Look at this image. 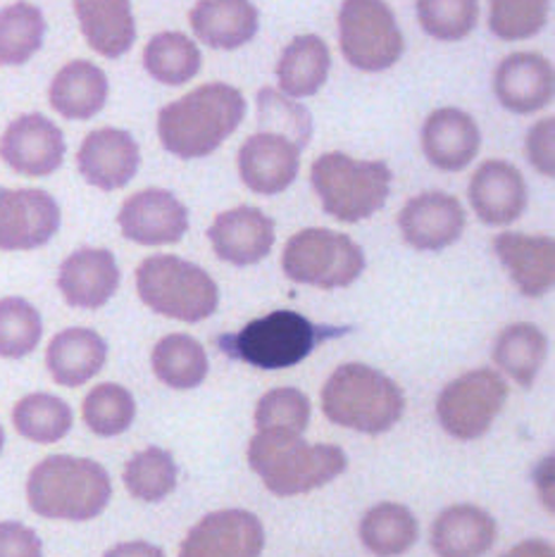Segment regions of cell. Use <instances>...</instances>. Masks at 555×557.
<instances>
[{
    "instance_id": "6da1fadb",
    "label": "cell",
    "mask_w": 555,
    "mask_h": 557,
    "mask_svg": "<svg viewBox=\"0 0 555 557\" xmlns=\"http://www.w3.org/2000/svg\"><path fill=\"white\" fill-rule=\"evenodd\" d=\"M246 117V98L238 88L214 82L165 106L158 115L160 141L182 160L214 153Z\"/></svg>"
},
{
    "instance_id": "7a4b0ae2",
    "label": "cell",
    "mask_w": 555,
    "mask_h": 557,
    "mask_svg": "<svg viewBox=\"0 0 555 557\" xmlns=\"http://www.w3.org/2000/svg\"><path fill=\"white\" fill-rule=\"evenodd\" d=\"M112 498L108 470L96 460L74 455H50L27 479L32 512L62 522H88L103 515Z\"/></svg>"
},
{
    "instance_id": "3957f363",
    "label": "cell",
    "mask_w": 555,
    "mask_h": 557,
    "mask_svg": "<svg viewBox=\"0 0 555 557\" xmlns=\"http://www.w3.org/2000/svg\"><path fill=\"white\" fill-rule=\"evenodd\" d=\"M248 465L274 496H300L322 488L346 472L348 458L338 446L308 443L298 434L258 432L248 443Z\"/></svg>"
},
{
    "instance_id": "277c9868",
    "label": "cell",
    "mask_w": 555,
    "mask_h": 557,
    "mask_svg": "<svg viewBox=\"0 0 555 557\" xmlns=\"http://www.w3.org/2000/svg\"><path fill=\"white\" fill-rule=\"evenodd\" d=\"M406 410V396L394 379L374 367L348 362L336 367L322 386V412L330 422L360 434H386Z\"/></svg>"
},
{
    "instance_id": "5b68a950",
    "label": "cell",
    "mask_w": 555,
    "mask_h": 557,
    "mask_svg": "<svg viewBox=\"0 0 555 557\" xmlns=\"http://www.w3.org/2000/svg\"><path fill=\"white\" fill-rule=\"evenodd\" d=\"M338 334H344V329L314 324L294 310H274L248 322L238 334L220 336L218 344L230 358L272 372L296 367Z\"/></svg>"
},
{
    "instance_id": "8992f818",
    "label": "cell",
    "mask_w": 555,
    "mask_h": 557,
    "mask_svg": "<svg viewBox=\"0 0 555 557\" xmlns=\"http://www.w3.org/2000/svg\"><path fill=\"white\" fill-rule=\"evenodd\" d=\"M136 290L153 312L188 324L208 320L220 306L214 278L203 268L176 256H153L138 264Z\"/></svg>"
},
{
    "instance_id": "52a82bcc",
    "label": "cell",
    "mask_w": 555,
    "mask_h": 557,
    "mask_svg": "<svg viewBox=\"0 0 555 557\" xmlns=\"http://www.w3.org/2000/svg\"><path fill=\"white\" fill-rule=\"evenodd\" d=\"M310 182L326 214L338 222L356 224L384 208L391 191V170L382 160L324 153L312 162Z\"/></svg>"
},
{
    "instance_id": "ba28073f",
    "label": "cell",
    "mask_w": 555,
    "mask_h": 557,
    "mask_svg": "<svg viewBox=\"0 0 555 557\" xmlns=\"http://www.w3.org/2000/svg\"><path fill=\"white\" fill-rule=\"evenodd\" d=\"M282 270L296 284L314 288H346L365 272V252L346 234L303 230L286 240Z\"/></svg>"
},
{
    "instance_id": "9c48e42d",
    "label": "cell",
    "mask_w": 555,
    "mask_h": 557,
    "mask_svg": "<svg viewBox=\"0 0 555 557\" xmlns=\"http://www.w3.org/2000/svg\"><path fill=\"white\" fill-rule=\"evenodd\" d=\"M338 46L348 65L362 72L394 67L403 55V34L384 0H344L338 10Z\"/></svg>"
},
{
    "instance_id": "30bf717a",
    "label": "cell",
    "mask_w": 555,
    "mask_h": 557,
    "mask_svg": "<svg viewBox=\"0 0 555 557\" xmlns=\"http://www.w3.org/2000/svg\"><path fill=\"white\" fill-rule=\"evenodd\" d=\"M508 400V384L494 370H474L451 382L436 398V417L444 432L458 441L482 438L503 405Z\"/></svg>"
},
{
    "instance_id": "8fae6325",
    "label": "cell",
    "mask_w": 555,
    "mask_h": 557,
    "mask_svg": "<svg viewBox=\"0 0 555 557\" xmlns=\"http://www.w3.org/2000/svg\"><path fill=\"white\" fill-rule=\"evenodd\" d=\"M58 200L44 188L0 186V252L44 248L60 232Z\"/></svg>"
},
{
    "instance_id": "7c38bea8",
    "label": "cell",
    "mask_w": 555,
    "mask_h": 557,
    "mask_svg": "<svg viewBox=\"0 0 555 557\" xmlns=\"http://www.w3.org/2000/svg\"><path fill=\"white\" fill-rule=\"evenodd\" d=\"M65 134L41 112H24L0 136V160L15 174L32 180L55 174L65 162Z\"/></svg>"
},
{
    "instance_id": "4fadbf2b",
    "label": "cell",
    "mask_w": 555,
    "mask_h": 557,
    "mask_svg": "<svg viewBox=\"0 0 555 557\" xmlns=\"http://www.w3.org/2000/svg\"><path fill=\"white\" fill-rule=\"evenodd\" d=\"M118 224L122 236L138 246L180 244L188 232V210L165 188H144L122 202Z\"/></svg>"
},
{
    "instance_id": "5bb4252c",
    "label": "cell",
    "mask_w": 555,
    "mask_h": 557,
    "mask_svg": "<svg viewBox=\"0 0 555 557\" xmlns=\"http://www.w3.org/2000/svg\"><path fill=\"white\" fill-rule=\"evenodd\" d=\"M264 529L248 510H218L206 515L182 541L180 557H260Z\"/></svg>"
},
{
    "instance_id": "9a60e30c",
    "label": "cell",
    "mask_w": 555,
    "mask_h": 557,
    "mask_svg": "<svg viewBox=\"0 0 555 557\" xmlns=\"http://www.w3.org/2000/svg\"><path fill=\"white\" fill-rule=\"evenodd\" d=\"M141 164V150L136 138L118 129L103 126L88 134L77 150V170L84 182L100 191H118L127 186Z\"/></svg>"
},
{
    "instance_id": "2e32d148",
    "label": "cell",
    "mask_w": 555,
    "mask_h": 557,
    "mask_svg": "<svg viewBox=\"0 0 555 557\" xmlns=\"http://www.w3.org/2000/svg\"><path fill=\"white\" fill-rule=\"evenodd\" d=\"M300 150L282 134L258 132L238 150V174L246 188L260 196H276L296 182Z\"/></svg>"
},
{
    "instance_id": "e0dca14e",
    "label": "cell",
    "mask_w": 555,
    "mask_h": 557,
    "mask_svg": "<svg viewBox=\"0 0 555 557\" xmlns=\"http://www.w3.org/2000/svg\"><path fill=\"white\" fill-rule=\"evenodd\" d=\"M120 264L108 248H79L60 264L58 288L67 306L100 310L118 294Z\"/></svg>"
},
{
    "instance_id": "ac0fdd59",
    "label": "cell",
    "mask_w": 555,
    "mask_h": 557,
    "mask_svg": "<svg viewBox=\"0 0 555 557\" xmlns=\"http://www.w3.org/2000/svg\"><path fill=\"white\" fill-rule=\"evenodd\" d=\"M400 234L415 250H444L465 232V210L456 196L427 191L406 202L398 214Z\"/></svg>"
},
{
    "instance_id": "d6986e66",
    "label": "cell",
    "mask_w": 555,
    "mask_h": 557,
    "mask_svg": "<svg viewBox=\"0 0 555 557\" xmlns=\"http://www.w3.org/2000/svg\"><path fill=\"white\" fill-rule=\"evenodd\" d=\"M214 256L234 268L258 264L274 246V220L262 210L242 206L214 218L208 230Z\"/></svg>"
},
{
    "instance_id": "ffe728a7",
    "label": "cell",
    "mask_w": 555,
    "mask_h": 557,
    "mask_svg": "<svg viewBox=\"0 0 555 557\" xmlns=\"http://www.w3.org/2000/svg\"><path fill=\"white\" fill-rule=\"evenodd\" d=\"M468 196L477 218L491 226H506L520 220L529 200L525 176L503 160L479 164L470 180Z\"/></svg>"
},
{
    "instance_id": "44dd1931",
    "label": "cell",
    "mask_w": 555,
    "mask_h": 557,
    "mask_svg": "<svg viewBox=\"0 0 555 557\" xmlns=\"http://www.w3.org/2000/svg\"><path fill=\"white\" fill-rule=\"evenodd\" d=\"M553 65L539 53H513L494 74L498 103L515 115H532L553 100Z\"/></svg>"
},
{
    "instance_id": "7402d4cb",
    "label": "cell",
    "mask_w": 555,
    "mask_h": 557,
    "mask_svg": "<svg viewBox=\"0 0 555 557\" xmlns=\"http://www.w3.org/2000/svg\"><path fill=\"white\" fill-rule=\"evenodd\" d=\"M494 252L513 284L527 298L546 296L555 284V244L551 236L506 232L494 238Z\"/></svg>"
},
{
    "instance_id": "603a6c76",
    "label": "cell",
    "mask_w": 555,
    "mask_h": 557,
    "mask_svg": "<svg viewBox=\"0 0 555 557\" xmlns=\"http://www.w3.org/2000/svg\"><path fill=\"white\" fill-rule=\"evenodd\" d=\"M422 150L441 172H460L479 153V126L458 108H441L422 126Z\"/></svg>"
},
{
    "instance_id": "cb8c5ba5",
    "label": "cell",
    "mask_w": 555,
    "mask_h": 557,
    "mask_svg": "<svg viewBox=\"0 0 555 557\" xmlns=\"http://www.w3.org/2000/svg\"><path fill=\"white\" fill-rule=\"evenodd\" d=\"M108 360V344L94 329L70 326L50 338L46 367L53 382L65 388H77L91 382Z\"/></svg>"
},
{
    "instance_id": "d4e9b609",
    "label": "cell",
    "mask_w": 555,
    "mask_h": 557,
    "mask_svg": "<svg viewBox=\"0 0 555 557\" xmlns=\"http://www.w3.org/2000/svg\"><path fill=\"white\" fill-rule=\"evenodd\" d=\"M110 96L108 74L91 60H72L48 86V103L60 117L86 122L106 108Z\"/></svg>"
},
{
    "instance_id": "484cf974",
    "label": "cell",
    "mask_w": 555,
    "mask_h": 557,
    "mask_svg": "<svg viewBox=\"0 0 555 557\" xmlns=\"http://www.w3.org/2000/svg\"><path fill=\"white\" fill-rule=\"evenodd\" d=\"M72 3L84 39L94 53L110 60L130 53L136 41L132 0H72Z\"/></svg>"
},
{
    "instance_id": "4316f807",
    "label": "cell",
    "mask_w": 555,
    "mask_h": 557,
    "mask_svg": "<svg viewBox=\"0 0 555 557\" xmlns=\"http://www.w3.org/2000/svg\"><path fill=\"white\" fill-rule=\"evenodd\" d=\"M496 519L477 505H451L432 524L436 557H484L496 543Z\"/></svg>"
},
{
    "instance_id": "83f0119b",
    "label": "cell",
    "mask_w": 555,
    "mask_h": 557,
    "mask_svg": "<svg viewBox=\"0 0 555 557\" xmlns=\"http://www.w3.org/2000/svg\"><path fill=\"white\" fill-rule=\"evenodd\" d=\"M188 22L208 48L236 50L254 41L260 15L250 0H198Z\"/></svg>"
},
{
    "instance_id": "f1b7e54d",
    "label": "cell",
    "mask_w": 555,
    "mask_h": 557,
    "mask_svg": "<svg viewBox=\"0 0 555 557\" xmlns=\"http://www.w3.org/2000/svg\"><path fill=\"white\" fill-rule=\"evenodd\" d=\"M332 55L330 48L314 34L296 36L284 48L276 65V79H280L282 94L292 98L314 96L330 77Z\"/></svg>"
},
{
    "instance_id": "f546056e",
    "label": "cell",
    "mask_w": 555,
    "mask_h": 557,
    "mask_svg": "<svg viewBox=\"0 0 555 557\" xmlns=\"http://www.w3.org/2000/svg\"><path fill=\"white\" fill-rule=\"evenodd\" d=\"M548 352V338L539 326L529 322H517L503 329L498 334L494 350L496 367H501L510 379H515L522 388H532L536 374L544 367Z\"/></svg>"
},
{
    "instance_id": "4dcf8cb0",
    "label": "cell",
    "mask_w": 555,
    "mask_h": 557,
    "mask_svg": "<svg viewBox=\"0 0 555 557\" xmlns=\"http://www.w3.org/2000/svg\"><path fill=\"white\" fill-rule=\"evenodd\" d=\"M48 24L41 8L17 0L0 8V67H22L39 53Z\"/></svg>"
},
{
    "instance_id": "1f68e13d",
    "label": "cell",
    "mask_w": 555,
    "mask_h": 557,
    "mask_svg": "<svg viewBox=\"0 0 555 557\" xmlns=\"http://www.w3.org/2000/svg\"><path fill=\"white\" fill-rule=\"evenodd\" d=\"M150 367L165 386L188 391L206 382L208 352L194 336L170 334L160 338L150 352Z\"/></svg>"
},
{
    "instance_id": "d6a6232c",
    "label": "cell",
    "mask_w": 555,
    "mask_h": 557,
    "mask_svg": "<svg viewBox=\"0 0 555 557\" xmlns=\"http://www.w3.org/2000/svg\"><path fill=\"white\" fill-rule=\"evenodd\" d=\"M418 519L398 503H380L365 512L360 522V541L377 557H398L418 541Z\"/></svg>"
},
{
    "instance_id": "836d02e7",
    "label": "cell",
    "mask_w": 555,
    "mask_h": 557,
    "mask_svg": "<svg viewBox=\"0 0 555 557\" xmlns=\"http://www.w3.org/2000/svg\"><path fill=\"white\" fill-rule=\"evenodd\" d=\"M203 65L198 46L182 32H160L144 48V67L156 82L182 86L192 82Z\"/></svg>"
},
{
    "instance_id": "e575fe53",
    "label": "cell",
    "mask_w": 555,
    "mask_h": 557,
    "mask_svg": "<svg viewBox=\"0 0 555 557\" xmlns=\"http://www.w3.org/2000/svg\"><path fill=\"white\" fill-rule=\"evenodd\" d=\"M12 424L22 438L50 446L72 432L74 414L67 400L50 394H29L12 408Z\"/></svg>"
},
{
    "instance_id": "d590c367",
    "label": "cell",
    "mask_w": 555,
    "mask_h": 557,
    "mask_svg": "<svg viewBox=\"0 0 555 557\" xmlns=\"http://www.w3.org/2000/svg\"><path fill=\"white\" fill-rule=\"evenodd\" d=\"M176 462L172 453L150 446L136 453L124 467V486L141 503L165 500L176 488Z\"/></svg>"
},
{
    "instance_id": "8d00e7d4",
    "label": "cell",
    "mask_w": 555,
    "mask_h": 557,
    "mask_svg": "<svg viewBox=\"0 0 555 557\" xmlns=\"http://www.w3.org/2000/svg\"><path fill=\"white\" fill-rule=\"evenodd\" d=\"M44 336L41 312L27 298H0V358L22 360L39 348Z\"/></svg>"
},
{
    "instance_id": "74e56055",
    "label": "cell",
    "mask_w": 555,
    "mask_h": 557,
    "mask_svg": "<svg viewBox=\"0 0 555 557\" xmlns=\"http://www.w3.org/2000/svg\"><path fill=\"white\" fill-rule=\"evenodd\" d=\"M84 422L96 436L112 438L127 432L136 420V400L132 391L120 384H98L84 398Z\"/></svg>"
},
{
    "instance_id": "f35d334b",
    "label": "cell",
    "mask_w": 555,
    "mask_h": 557,
    "mask_svg": "<svg viewBox=\"0 0 555 557\" xmlns=\"http://www.w3.org/2000/svg\"><path fill=\"white\" fill-rule=\"evenodd\" d=\"M418 20L436 41H462L477 27L479 0H418Z\"/></svg>"
},
{
    "instance_id": "ab89813d",
    "label": "cell",
    "mask_w": 555,
    "mask_h": 557,
    "mask_svg": "<svg viewBox=\"0 0 555 557\" xmlns=\"http://www.w3.org/2000/svg\"><path fill=\"white\" fill-rule=\"evenodd\" d=\"M551 0H489V29L501 41L532 39L546 27Z\"/></svg>"
},
{
    "instance_id": "60d3db41",
    "label": "cell",
    "mask_w": 555,
    "mask_h": 557,
    "mask_svg": "<svg viewBox=\"0 0 555 557\" xmlns=\"http://www.w3.org/2000/svg\"><path fill=\"white\" fill-rule=\"evenodd\" d=\"M310 422V400L298 388H272L258 400V432L303 434Z\"/></svg>"
},
{
    "instance_id": "b9f144b4",
    "label": "cell",
    "mask_w": 555,
    "mask_h": 557,
    "mask_svg": "<svg viewBox=\"0 0 555 557\" xmlns=\"http://www.w3.org/2000/svg\"><path fill=\"white\" fill-rule=\"evenodd\" d=\"M258 117L260 124L268 126L262 132L282 134L288 141H294L298 148H306L312 134V120L308 110L296 106L294 100L280 96L272 88H262L258 94Z\"/></svg>"
},
{
    "instance_id": "7bdbcfd3",
    "label": "cell",
    "mask_w": 555,
    "mask_h": 557,
    "mask_svg": "<svg viewBox=\"0 0 555 557\" xmlns=\"http://www.w3.org/2000/svg\"><path fill=\"white\" fill-rule=\"evenodd\" d=\"M0 557H44L39 534L22 522H0Z\"/></svg>"
},
{
    "instance_id": "ee69618b",
    "label": "cell",
    "mask_w": 555,
    "mask_h": 557,
    "mask_svg": "<svg viewBox=\"0 0 555 557\" xmlns=\"http://www.w3.org/2000/svg\"><path fill=\"white\" fill-rule=\"evenodd\" d=\"M553 144H555V120L553 117L541 120L527 134V160L536 172H541L544 176L555 174Z\"/></svg>"
},
{
    "instance_id": "f6af8a7d",
    "label": "cell",
    "mask_w": 555,
    "mask_h": 557,
    "mask_svg": "<svg viewBox=\"0 0 555 557\" xmlns=\"http://www.w3.org/2000/svg\"><path fill=\"white\" fill-rule=\"evenodd\" d=\"M103 557H165V550L148 541H127L112 546Z\"/></svg>"
},
{
    "instance_id": "bcb514c9",
    "label": "cell",
    "mask_w": 555,
    "mask_h": 557,
    "mask_svg": "<svg viewBox=\"0 0 555 557\" xmlns=\"http://www.w3.org/2000/svg\"><path fill=\"white\" fill-rule=\"evenodd\" d=\"M501 557H555V550L551 543L541 541V539H529L517 543L515 548H510L508 553H503Z\"/></svg>"
},
{
    "instance_id": "7dc6e473",
    "label": "cell",
    "mask_w": 555,
    "mask_h": 557,
    "mask_svg": "<svg viewBox=\"0 0 555 557\" xmlns=\"http://www.w3.org/2000/svg\"><path fill=\"white\" fill-rule=\"evenodd\" d=\"M3 446H5V432L3 426H0V453H3Z\"/></svg>"
}]
</instances>
